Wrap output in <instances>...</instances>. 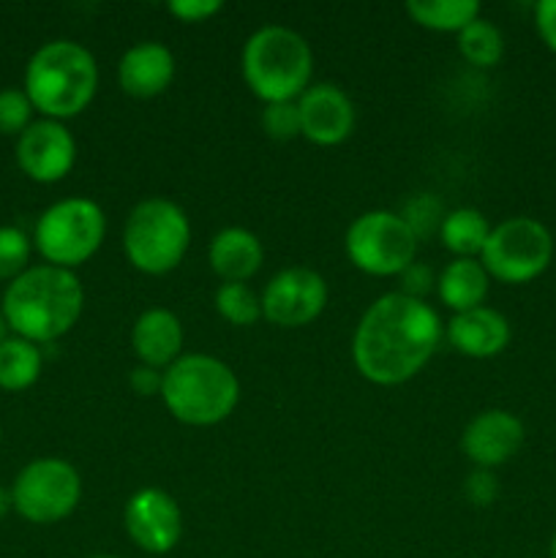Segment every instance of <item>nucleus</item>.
<instances>
[{"mask_svg":"<svg viewBox=\"0 0 556 558\" xmlns=\"http://www.w3.org/2000/svg\"><path fill=\"white\" fill-rule=\"evenodd\" d=\"M442 338V322L425 300L403 292L376 298L360 316L352 338V357L360 374L382 387L412 379Z\"/></svg>","mask_w":556,"mask_h":558,"instance_id":"nucleus-1","label":"nucleus"},{"mask_svg":"<svg viewBox=\"0 0 556 558\" xmlns=\"http://www.w3.org/2000/svg\"><path fill=\"white\" fill-rule=\"evenodd\" d=\"M85 289L74 270L55 265L27 267L5 287L0 314L14 336L33 343L58 341L80 322Z\"/></svg>","mask_w":556,"mask_h":558,"instance_id":"nucleus-2","label":"nucleus"},{"mask_svg":"<svg viewBox=\"0 0 556 558\" xmlns=\"http://www.w3.org/2000/svg\"><path fill=\"white\" fill-rule=\"evenodd\" d=\"M98 87V65L87 47L71 38L41 44L27 60L25 93L33 107L49 120L80 114Z\"/></svg>","mask_w":556,"mask_h":558,"instance_id":"nucleus-3","label":"nucleus"},{"mask_svg":"<svg viewBox=\"0 0 556 558\" xmlns=\"http://www.w3.org/2000/svg\"><path fill=\"white\" fill-rule=\"evenodd\" d=\"M240 381L223 360L210 354H180L164 371L161 401L174 420L196 428L223 423L234 412Z\"/></svg>","mask_w":556,"mask_h":558,"instance_id":"nucleus-4","label":"nucleus"},{"mask_svg":"<svg viewBox=\"0 0 556 558\" xmlns=\"http://www.w3.org/2000/svg\"><path fill=\"white\" fill-rule=\"evenodd\" d=\"M314 71L309 41L287 25H265L243 47V80L265 104L298 101Z\"/></svg>","mask_w":556,"mask_h":558,"instance_id":"nucleus-5","label":"nucleus"},{"mask_svg":"<svg viewBox=\"0 0 556 558\" xmlns=\"http://www.w3.org/2000/svg\"><path fill=\"white\" fill-rule=\"evenodd\" d=\"M191 243L189 216L164 196L142 199L123 229V251L136 270L164 276L183 262Z\"/></svg>","mask_w":556,"mask_h":558,"instance_id":"nucleus-6","label":"nucleus"},{"mask_svg":"<svg viewBox=\"0 0 556 558\" xmlns=\"http://www.w3.org/2000/svg\"><path fill=\"white\" fill-rule=\"evenodd\" d=\"M107 234V216L101 205L87 196H69L38 216L33 243L47 265L74 270L85 265L104 243Z\"/></svg>","mask_w":556,"mask_h":558,"instance_id":"nucleus-7","label":"nucleus"},{"mask_svg":"<svg viewBox=\"0 0 556 558\" xmlns=\"http://www.w3.org/2000/svg\"><path fill=\"white\" fill-rule=\"evenodd\" d=\"M554 259V234L543 221L529 216L507 218L491 227L483 245L485 272L501 283H529L548 270Z\"/></svg>","mask_w":556,"mask_h":558,"instance_id":"nucleus-8","label":"nucleus"},{"mask_svg":"<svg viewBox=\"0 0 556 558\" xmlns=\"http://www.w3.org/2000/svg\"><path fill=\"white\" fill-rule=\"evenodd\" d=\"M347 254L368 276H401L418 254V234L398 213L368 210L347 229Z\"/></svg>","mask_w":556,"mask_h":558,"instance_id":"nucleus-9","label":"nucleus"},{"mask_svg":"<svg viewBox=\"0 0 556 558\" xmlns=\"http://www.w3.org/2000/svg\"><path fill=\"white\" fill-rule=\"evenodd\" d=\"M82 499V477L63 458L31 461L11 483V501L25 521L49 526L76 510Z\"/></svg>","mask_w":556,"mask_h":558,"instance_id":"nucleus-10","label":"nucleus"},{"mask_svg":"<svg viewBox=\"0 0 556 558\" xmlns=\"http://www.w3.org/2000/svg\"><path fill=\"white\" fill-rule=\"evenodd\" d=\"M327 305V281L311 267H287L267 281L262 316L278 327H303Z\"/></svg>","mask_w":556,"mask_h":558,"instance_id":"nucleus-11","label":"nucleus"},{"mask_svg":"<svg viewBox=\"0 0 556 558\" xmlns=\"http://www.w3.org/2000/svg\"><path fill=\"white\" fill-rule=\"evenodd\" d=\"M74 161L76 142L63 120H33L16 136V163L36 183H58L71 172Z\"/></svg>","mask_w":556,"mask_h":558,"instance_id":"nucleus-12","label":"nucleus"},{"mask_svg":"<svg viewBox=\"0 0 556 558\" xmlns=\"http://www.w3.org/2000/svg\"><path fill=\"white\" fill-rule=\"evenodd\" d=\"M123 526L136 548L161 556L178 545L183 534V515H180L178 501L167 490L142 488L125 505Z\"/></svg>","mask_w":556,"mask_h":558,"instance_id":"nucleus-13","label":"nucleus"},{"mask_svg":"<svg viewBox=\"0 0 556 558\" xmlns=\"http://www.w3.org/2000/svg\"><path fill=\"white\" fill-rule=\"evenodd\" d=\"M300 134L314 145L330 147L347 140L354 129V104L333 82H316L298 98Z\"/></svg>","mask_w":556,"mask_h":558,"instance_id":"nucleus-14","label":"nucleus"},{"mask_svg":"<svg viewBox=\"0 0 556 558\" xmlns=\"http://www.w3.org/2000/svg\"><path fill=\"white\" fill-rule=\"evenodd\" d=\"M523 445V423L505 409H488L472 417L463 428V456L480 469H496L510 461Z\"/></svg>","mask_w":556,"mask_h":558,"instance_id":"nucleus-15","label":"nucleus"},{"mask_svg":"<svg viewBox=\"0 0 556 558\" xmlns=\"http://www.w3.org/2000/svg\"><path fill=\"white\" fill-rule=\"evenodd\" d=\"M174 80V54L161 41H140L125 49L118 63V82L129 96L153 98Z\"/></svg>","mask_w":556,"mask_h":558,"instance_id":"nucleus-16","label":"nucleus"},{"mask_svg":"<svg viewBox=\"0 0 556 558\" xmlns=\"http://www.w3.org/2000/svg\"><path fill=\"white\" fill-rule=\"evenodd\" d=\"M447 338H450L452 349L467 357H496L510 343V322L499 311L478 305V308L452 316L447 325Z\"/></svg>","mask_w":556,"mask_h":558,"instance_id":"nucleus-17","label":"nucleus"},{"mask_svg":"<svg viewBox=\"0 0 556 558\" xmlns=\"http://www.w3.org/2000/svg\"><path fill=\"white\" fill-rule=\"evenodd\" d=\"M131 347L142 365L150 368H169L180 357L183 349V325L167 308H147L136 316L131 330Z\"/></svg>","mask_w":556,"mask_h":558,"instance_id":"nucleus-18","label":"nucleus"},{"mask_svg":"<svg viewBox=\"0 0 556 558\" xmlns=\"http://www.w3.org/2000/svg\"><path fill=\"white\" fill-rule=\"evenodd\" d=\"M265 259L262 240L243 227H227L210 240L207 262L223 283H245Z\"/></svg>","mask_w":556,"mask_h":558,"instance_id":"nucleus-19","label":"nucleus"},{"mask_svg":"<svg viewBox=\"0 0 556 558\" xmlns=\"http://www.w3.org/2000/svg\"><path fill=\"white\" fill-rule=\"evenodd\" d=\"M488 281L491 276L485 272L480 259H452L442 270L439 281H436V292H439V300L447 308L461 314V311H472L483 305L485 294H488Z\"/></svg>","mask_w":556,"mask_h":558,"instance_id":"nucleus-20","label":"nucleus"},{"mask_svg":"<svg viewBox=\"0 0 556 558\" xmlns=\"http://www.w3.org/2000/svg\"><path fill=\"white\" fill-rule=\"evenodd\" d=\"M41 349L20 336H9L0 343V390L22 392L41 376Z\"/></svg>","mask_w":556,"mask_h":558,"instance_id":"nucleus-21","label":"nucleus"},{"mask_svg":"<svg viewBox=\"0 0 556 558\" xmlns=\"http://www.w3.org/2000/svg\"><path fill=\"white\" fill-rule=\"evenodd\" d=\"M439 234L445 248L452 251L458 259H474V256L483 254V245L491 234V223L474 207H458V210L447 213L442 218Z\"/></svg>","mask_w":556,"mask_h":558,"instance_id":"nucleus-22","label":"nucleus"},{"mask_svg":"<svg viewBox=\"0 0 556 558\" xmlns=\"http://www.w3.org/2000/svg\"><path fill=\"white\" fill-rule=\"evenodd\" d=\"M407 14L428 31L461 33L480 16V3L478 0H409Z\"/></svg>","mask_w":556,"mask_h":558,"instance_id":"nucleus-23","label":"nucleus"},{"mask_svg":"<svg viewBox=\"0 0 556 558\" xmlns=\"http://www.w3.org/2000/svg\"><path fill=\"white\" fill-rule=\"evenodd\" d=\"M458 49H461V54L472 65L491 69V65L499 63L501 54H505V36H501V31L494 22L478 16V20L469 22V25L458 33Z\"/></svg>","mask_w":556,"mask_h":558,"instance_id":"nucleus-24","label":"nucleus"},{"mask_svg":"<svg viewBox=\"0 0 556 558\" xmlns=\"http://www.w3.org/2000/svg\"><path fill=\"white\" fill-rule=\"evenodd\" d=\"M216 311L234 327H251L262 316V298L249 283H221L216 292Z\"/></svg>","mask_w":556,"mask_h":558,"instance_id":"nucleus-25","label":"nucleus"},{"mask_svg":"<svg viewBox=\"0 0 556 558\" xmlns=\"http://www.w3.org/2000/svg\"><path fill=\"white\" fill-rule=\"evenodd\" d=\"M31 238L20 227H0V281H14L27 270Z\"/></svg>","mask_w":556,"mask_h":558,"instance_id":"nucleus-26","label":"nucleus"},{"mask_svg":"<svg viewBox=\"0 0 556 558\" xmlns=\"http://www.w3.org/2000/svg\"><path fill=\"white\" fill-rule=\"evenodd\" d=\"M33 112H36V107L25 90H20V87L0 90V134L20 136L33 123Z\"/></svg>","mask_w":556,"mask_h":558,"instance_id":"nucleus-27","label":"nucleus"},{"mask_svg":"<svg viewBox=\"0 0 556 558\" xmlns=\"http://www.w3.org/2000/svg\"><path fill=\"white\" fill-rule=\"evenodd\" d=\"M262 129L270 140L289 142L300 134V112L298 101H276L267 104L262 112Z\"/></svg>","mask_w":556,"mask_h":558,"instance_id":"nucleus-28","label":"nucleus"},{"mask_svg":"<svg viewBox=\"0 0 556 558\" xmlns=\"http://www.w3.org/2000/svg\"><path fill=\"white\" fill-rule=\"evenodd\" d=\"M463 494H467V499L472 501V505L488 507L491 501L499 496V483H496V477L488 469H478V472L469 474L467 483H463Z\"/></svg>","mask_w":556,"mask_h":558,"instance_id":"nucleus-29","label":"nucleus"},{"mask_svg":"<svg viewBox=\"0 0 556 558\" xmlns=\"http://www.w3.org/2000/svg\"><path fill=\"white\" fill-rule=\"evenodd\" d=\"M431 289H434V272H431L428 265L412 262V265L401 272V292L409 294V298L423 300Z\"/></svg>","mask_w":556,"mask_h":558,"instance_id":"nucleus-30","label":"nucleus"},{"mask_svg":"<svg viewBox=\"0 0 556 558\" xmlns=\"http://www.w3.org/2000/svg\"><path fill=\"white\" fill-rule=\"evenodd\" d=\"M223 9L221 0H172L169 11L183 22H202Z\"/></svg>","mask_w":556,"mask_h":558,"instance_id":"nucleus-31","label":"nucleus"},{"mask_svg":"<svg viewBox=\"0 0 556 558\" xmlns=\"http://www.w3.org/2000/svg\"><path fill=\"white\" fill-rule=\"evenodd\" d=\"M534 27L551 52H556V0H540L534 5Z\"/></svg>","mask_w":556,"mask_h":558,"instance_id":"nucleus-32","label":"nucleus"},{"mask_svg":"<svg viewBox=\"0 0 556 558\" xmlns=\"http://www.w3.org/2000/svg\"><path fill=\"white\" fill-rule=\"evenodd\" d=\"M129 385L136 396H161L164 371L150 368V365H136L129 374Z\"/></svg>","mask_w":556,"mask_h":558,"instance_id":"nucleus-33","label":"nucleus"},{"mask_svg":"<svg viewBox=\"0 0 556 558\" xmlns=\"http://www.w3.org/2000/svg\"><path fill=\"white\" fill-rule=\"evenodd\" d=\"M11 510H14V501H11V488L9 490L0 488V521H3Z\"/></svg>","mask_w":556,"mask_h":558,"instance_id":"nucleus-34","label":"nucleus"},{"mask_svg":"<svg viewBox=\"0 0 556 558\" xmlns=\"http://www.w3.org/2000/svg\"><path fill=\"white\" fill-rule=\"evenodd\" d=\"M5 338H9V325H5L3 314H0V343H3Z\"/></svg>","mask_w":556,"mask_h":558,"instance_id":"nucleus-35","label":"nucleus"},{"mask_svg":"<svg viewBox=\"0 0 556 558\" xmlns=\"http://www.w3.org/2000/svg\"><path fill=\"white\" fill-rule=\"evenodd\" d=\"M551 558H556V532L554 537H551Z\"/></svg>","mask_w":556,"mask_h":558,"instance_id":"nucleus-36","label":"nucleus"},{"mask_svg":"<svg viewBox=\"0 0 556 558\" xmlns=\"http://www.w3.org/2000/svg\"><path fill=\"white\" fill-rule=\"evenodd\" d=\"M93 558H118V556H109V554H101V556H93Z\"/></svg>","mask_w":556,"mask_h":558,"instance_id":"nucleus-37","label":"nucleus"},{"mask_svg":"<svg viewBox=\"0 0 556 558\" xmlns=\"http://www.w3.org/2000/svg\"><path fill=\"white\" fill-rule=\"evenodd\" d=\"M0 436H3V430H0Z\"/></svg>","mask_w":556,"mask_h":558,"instance_id":"nucleus-38","label":"nucleus"}]
</instances>
